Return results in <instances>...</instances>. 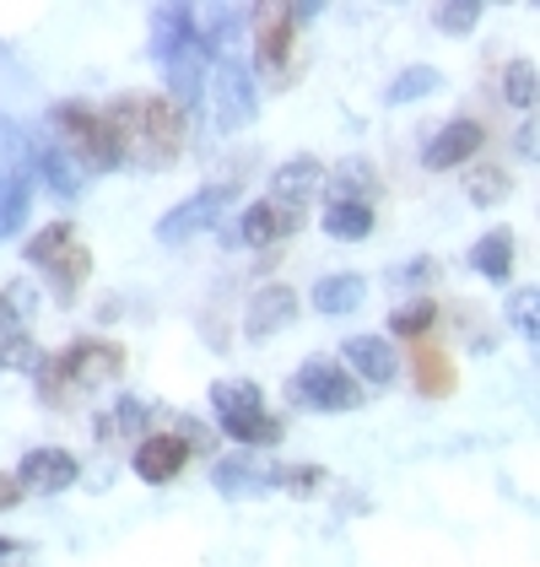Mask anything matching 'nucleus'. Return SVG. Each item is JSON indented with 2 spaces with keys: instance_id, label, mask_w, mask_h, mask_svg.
Returning a JSON list of instances; mask_svg holds the SVG:
<instances>
[{
  "instance_id": "32",
  "label": "nucleus",
  "mask_w": 540,
  "mask_h": 567,
  "mask_svg": "<svg viewBox=\"0 0 540 567\" xmlns=\"http://www.w3.org/2000/svg\"><path fill=\"white\" fill-rule=\"evenodd\" d=\"M39 557V546H28V540H0V567H33Z\"/></svg>"
},
{
  "instance_id": "7",
  "label": "nucleus",
  "mask_w": 540,
  "mask_h": 567,
  "mask_svg": "<svg viewBox=\"0 0 540 567\" xmlns=\"http://www.w3.org/2000/svg\"><path fill=\"white\" fill-rule=\"evenodd\" d=\"M292 319H298V292L281 287V281H270V287H260V292H249L243 336H249V341H270V336L292 330Z\"/></svg>"
},
{
  "instance_id": "25",
  "label": "nucleus",
  "mask_w": 540,
  "mask_h": 567,
  "mask_svg": "<svg viewBox=\"0 0 540 567\" xmlns=\"http://www.w3.org/2000/svg\"><path fill=\"white\" fill-rule=\"evenodd\" d=\"M71 244H76V227L60 217V221H49V227H39V233H33V244H28V260L39 265V270H49V265L60 260Z\"/></svg>"
},
{
  "instance_id": "4",
  "label": "nucleus",
  "mask_w": 540,
  "mask_h": 567,
  "mask_svg": "<svg viewBox=\"0 0 540 567\" xmlns=\"http://www.w3.org/2000/svg\"><path fill=\"white\" fill-rule=\"evenodd\" d=\"M309 17V6H260L255 11V65L270 87H292L298 76V22Z\"/></svg>"
},
{
  "instance_id": "8",
  "label": "nucleus",
  "mask_w": 540,
  "mask_h": 567,
  "mask_svg": "<svg viewBox=\"0 0 540 567\" xmlns=\"http://www.w3.org/2000/svg\"><path fill=\"white\" fill-rule=\"evenodd\" d=\"M303 221H309L303 206H287V200H276V195H270V200H255V206L238 217V233H243L255 249H276V244H281V238H292Z\"/></svg>"
},
{
  "instance_id": "18",
  "label": "nucleus",
  "mask_w": 540,
  "mask_h": 567,
  "mask_svg": "<svg viewBox=\"0 0 540 567\" xmlns=\"http://www.w3.org/2000/svg\"><path fill=\"white\" fill-rule=\"evenodd\" d=\"M309 298H314L319 313H352V308H362V298H367V276H357V270L324 276Z\"/></svg>"
},
{
  "instance_id": "9",
  "label": "nucleus",
  "mask_w": 540,
  "mask_h": 567,
  "mask_svg": "<svg viewBox=\"0 0 540 567\" xmlns=\"http://www.w3.org/2000/svg\"><path fill=\"white\" fill-rule=\"evenodd\" d=\"M341 368L357 379V384H395L401 379V351L390 347V341H378V336H352L346 347H341Z\"/></svg>"
},
{
  "instance_id": "20",
  "label": "nucleus",
  "mask_w": 540,
  "mask_h": 567,
  "mask_svg": "<svg viewBox=\"0 0 540 567\" xmlns=\"http://www.w3.org/2000/svg\"><path fill=\"white\" fill-rule=\"evenodd\" d=\"M465 195H470L476 206H497V200H508V195H513V174H508V163H470V168H465Z\"/></svg>"
},
{
  "instance_id": "28",
  "label": "nucleus",
  "mask_w": 540,
  "mask_h": 567,
  "mask_svg": "<svg viewBox=\"0 0 540 567\" xmlns=\"http://www.w3.org/2000/svg\"><path fill=\"white\" fill-rule=\"evenodd\" d=\"M270 486H281L292 497H309L314 486H324V471L319 465H270Z\"/></svg>"
},
{
  "instance_id": "17",
  "label": "nucleus",
  "mask_w": 540,
  "mask_h": 567,
  "mask_svg": "<svg viewBox=\"0 0 540 567\" xmlns=\"http://www.w3.org/2000/svg\"><path fill=\"white\" fill-rule=\"evenodd\" d=\"M141 427H152V405H146V400H135V394H120V400H114V411H103V416H97V443H103V449H108L114 437L125 443V437H135Z\"/></svg>"
},
{
  "instance_id": "11",
  "label": "nucleus",
  "mask_w": 540,
  "mask_h": 567,
  "mask_svg": "<svg viewBox=\"0 0 540 567\" xmlns=\"http://www.w3.org/2000/svg\"><path fill=\"white\" fill-rule=\"evenodd\" d=\"M135 476L146 486H163V481H179V471L189 465V449H184L174 433H146L135 443Z\"/></svg>"
},
{
  "instance_id": "31",
  "label": "nucleus",
  "mask_w": 540,
  "mask_h": 567,
  "mask_svg": "<svg viewBox=\"0 0 540 567\" xmlns=\"http://www.w3.org/2000/svg\"><path fill=\"white\" fill-rule=\"evenodd\" d=\"M508 313H513L519 336H525V341H536V292H513V303H508Z\"/></svg>"
},
{
  "instance_id": "2",
  "label": "nucleus",
  "mask_w": 540,
  "mask_h": 567,
  "mask_svg": "<svg viewBox=\"0 0 540 567\" xmlns=\"http://www.w3.org/2000/svg\"><path fill=\"white\" fill-rule=\"evenodd\" d=\"M120 373H125V351L114 347V341H103V336H87V341H71L65 351L44 357L39 394H44V405H54V411H71L87 394L120 384Z\"/></svg>"
},
{
  "instance_id": "15",
  "label": "nucleus",
  "mask_w": 540,
  "mask_h": 567,
  "mask_svg": "<svg viewBox=\"0 0 540 567\" xmlns=\"http://www.w3.org/2000/svg\"><path fill=\"white\" fill-rule=\"evenodd\" d=\"M513 255H519V238H513L508 227H492V233H481V238L470 244L465 260L476 265L487 281H508V276H513Z\"/></svg>"
},
{
  "instance_id": "29",
  "label": "nucleus",
  "mask_w": 540,
  "mask_h": 567,
  "mask_svg": "<svg viewBox=\"0 0 540 567\" xmlns=\"http://www.w3.org/2000/svg\"><path fill=\"white\" fill-rule=\"evenodd\" d=\"M476 17H481V6H476V0H449V6H438V11H433L438 33H449V39L470 33V28H476Z\"/></svg>"
},
{
  "instance_id": "35",
  "label": "nucleus",
  "mask_w": 540,
  "mask_h": 567,
  "mask_svg": "<svg viewBox=\"0 0 540 567\" xmlns=\"http://www.w3.org/2000/svg\"><path fill=\"white\" fill-rule=\"evenodd\" d=\"M17 313H22V308H17L11 298H6V292H0V341H6V336L17 330Z\"/></svg>"
},
{
  "instance_id": "16",
  "label": "nucleus",
  "mask_w": 540,
  "mask_h": 567,
  "mask_svg": "<svg viewBox=\"0 0 540 567\" xmlns=\"http://www.w3.org/2000/svg\"><path fill=\"white\" fill-rule=\"evenodd\" d=\"M211 411H217V427H238L266 411V394L243 379H222V384H211Z\"/></svg>"
},
{
  "instance_id": "21",
  "label": "nucleus",
  "mask_w": 540,
  "mask_h": 567,
  "mask_svg": "<svg viewBox=\"0 0 540 567\" xmlns=\"http://www.w3.org/2000/svg\"><path fill=\"white\" fill-rule=\"evenodd\" d=\"M324 233L330 238H346V244H357V238H367L373 233V206H362V200H330V212H324Z\"/></svg>"
},
{
  "instance_id": "6",
  "label": "nucleus",
  "mask_w": 540,
  "mask_h": 567,
  "mask_svg": "<svg viewBox=\"0 0 540 567\" xmlns=\"http://www.w3.org/2000/svg\"><path fill=\"white\" fill-rule=\"evenodd\" d=\"M82 476V460L71 454V449H28L22 454V465H17V486L22 492H33V497H54V492H65V486H76Z\"/></svg>"
},
{
  "instance_id": "23",
  "label": "nucleus",
  "mask_w": 540,
  "mask_h": 567,
  "mask_svg": "<svg viewBox=\"0 0 540 567\" xmlns=\"http://www.w3.org/2000/svg\"><path fill=\"white\" fill-rule=\"evenodd\" d=\"M44 276L54 281V292H60V298H76V292L87 287V276H92V255L82 249V244H71V249H65L60 260L49 265Z\"/></svg>"
},
{
  "instance_id": "36",
  "label": "nucleus",
  "mask_w": 540,
  "mask_h": 567,
  "mask_svg": "<svg viewBox=\"0 0 540 567\" xmlns=\"http://www.w3.org/2000/svg\"><path fill=\"white\" fill-rule=\"evenodd\" d=\"M519 152H525V157H536V125H525V131H519Z\"/></svg>"
},
{
  "instance_id": "30",
  "label": "nucleus",
  "mask_w": 540,
  "mask_h": 567,
  "mask_svg": "<svg viewBox=\"0 0 540 567\" xmlns=\"http://www.w3.org/2000/svg\"><path fill=\"white\" fill-rule=\"evenodd\" d=\"M438 87V71L433 65H416V71H405L401 82L390 87V103H405V97H416V92H433Z\"/></svg>"
},
{
  "instance_id": "34",
  "label": "nucleus",
  "mask_w": 540,
  "mask_h": 567,
  "mask_svg": "<svg viewBox=\"0 0 540 567\" xmlns=\"http://www.w3.org/2000/svg\"><path fill=\"white\" fill-rule=\"evenodd\" d=\"M17 503H22V486H17V476H6V471H0V514H6V508H17Z\"/></svg>"
},
{
  "instance_id": "26",
  "label": "nucleus",
  "mask_w": 540,
  "mask_h": 567,
  "mask_svg": "<svg viewBox=\"0 0 540 567\" xmlns=\"http://www.w3.org/2000/svg\"><path fill=\"white\" fill-rule=\"evenodd\" d=\"M502 97L513 109H536V60H513L502 71Z\"/></svg>"
},
{
  "instance_id": "1",
  "label": "nucleus",
  "mask_w": 540,
  "mask_h": 567,
  "mask_svg": "<svg viewBox=\"0 0 540 567\" xmlns=\"http://www.w3.org/2000/svg\"><path fill=\"white\" fill-rule=\"evenodd\" d=\"M103 120L114 131L120 163H135V168H168L184 152V135H189L184 109L163 92H125V97L108 103Z\"/></svg>"
},
{
  "instance_id": "22",
  "label": "nucleus",
  "mask_w": 540,
  "mask_h": 567,
  "mask_svg": "<svg viewBox=\"0 0 540 567\" xmlns=\"http://www.w3.org/2000/svg\"><path fill=\"white\" fill-rule=\"evenodd\" d=\"M433 319H438V303L422 298V292H411V298L390 313V336H401V341H427V336H433Z\"/></svg>"
},
{
  "instance_id": "10",
  "label": "nucleus",
  "mask_w": 540,
  "mask_h": 567,
  "mask_svg": "<svg viewBox=\"0 0 540 567\" xmlns=\"http://www.w3.org/2000/svg\"><path fill=\"white\" fill-rule=\"evenodd\" d=\"M481 141H487V131H481V120H449L444 131L427 141V152H422V163L433 168V174H449V168H465L476 152H481Z\"/></svg>"
},
{
  "instance_id": "14",
  "label": "nucleus",
  "mask_w": 540,
  "mask_h": 567,
  "mask_svg": "<svg viewBox=\"0 0 540 567\" xmlns=\"http://www.w3.org/2000/svg\"><path fill=\"white\" fill-rule=\"evenodd\" d=\"M211 486H217L222 497H255V492H266L270 486V465H260V460L243 449V454H232V460H217V465H211Z\"/></svg>"
},
{
  "instance_id": "19",
  "label": "nucleus",
  "mask_w": 540,
  "mask_h": 567,
  "mask_svg": "<svg viewBox=\"0 0 540 567\" xmlns=\"http://www.w3.org/2000/svg\"><path fill=\"white\" fill-rule=\"evenodd\" d=\"M319 184H324V163H319V157H292L287 168H276V200L303 206Z\"/></svg>"
},
{
  "instance_id": "12",
  "label": "nucleus",
  "mask_w": 540,
  "mask_h": 567,
  "mask_svg": "<svg viewBox=\"0 0 540 567\" xmlns=\"http://www.w3.org/2000/svg\"><path fill=\"white\" fill-rule=\"evenodd\" d=\"M405 362H411V379H416V390L433 394V400H444V394L454 390V357L449 347H438L433 336L427 341H411V351H405Z\"/></svg>"
},
{
  "instance_id": "33",
  "label": "nucleus",
  "mask_w": 540,
  "mask_h": 567,
  "mask_svg": "<svg viewBox=\"0 0 540 567\" xmlns=\"http://www.w3.org/2000/svg\"><path fill=\"white\" fill-rule=\"evenodd\" d=\"M395 281H411V287H427V281H438V265L433 260H411L395 270Z\"/></svg>"
},
{
  "instance_id": "27",
  "label": "nucleus",
  "mask_w": 540,
  "mask_h": 567,
  "mask_svg": "<svg viewBox=\"0 0 540 567\" xmlns=\"http://www.w3.org/2000/svg\"><path fill=\"white\" fill-rule=\"evenodd\" d=\"M0 368H17V373H39V368H44V351L33 347V336L11 330V336L0 341Z\"/></svg>"
},
{
  "instance_id": "24",
  "label": "nucleus",
  "mask_w": 540,
  "mask_h": 567,
  "mask_svg": "<svg viewBox=\"0 0 540 567\" xmlns=\"http://www.w3.org/2000/svg\"><path fill=\"white\" fill-rule=\"evenodd\" d=\"M330 184V200H362V206H373V174H367V163H341L335 174H324Z\"/></svg>"
},
{
  "instance_id": "3",
  "label": "nucleus",
  "mask_w": 540,
  "mask_h": 567,
  "mask_svg": "<svg viewBox=\"0 0 540 567\" xmlns=\"http://www.w3.org/2000/svg\"><path fill=\"white\" fill-rule=\"evenodd\" d=\"M49 125H54L60 152H65L76 168L103 174V168H114V163H120V146H114L108 120H103L97 109H87V103H54V109H49Z\"/></svg>"
},
{
  "instance_id": "13",
  "label": "nucleus",
  "mask_w": 540,
  "mask_h": 567,
  "mask_svg": "<svg viewBox=\"0 0 540 567\" xmlns=\"http://www.w3.org/2000/svg\"><path fill=\"white\" fill-rule=\"evenodd\" d=\"M232 200H238V189H227V184H206L200 195H189V200H184L174 217L157 221V238H189L200 221L211 227V221H217V206H232Z\"/></svg>"
},
{
  "instance_id": "5",
  "label": "nucleus",
  "mask_w": 540,
  "mask_h": 567,
  "mask_svg": "<svg viewBox=\"0 0 540 567\" xmlns=\"http://www.w3.org/2000/svg\"><path fill=\"white\" fill-rule=\"evenodd\" d=\"M287 400L303 405V411H357L362 405V384L341 368V357H309L292 379H287Z\"/></svg>"
}]
</instances>
